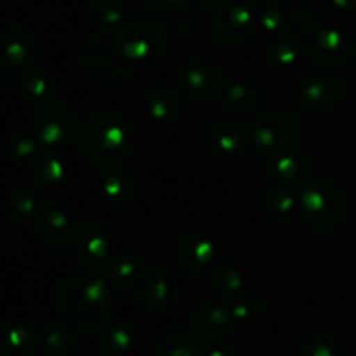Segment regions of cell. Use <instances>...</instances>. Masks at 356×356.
Returning a JSON list of instances; mask_svg holds the SVG:
<instances>
[{
  "instance_id": "1",
  "label": "cell",
  "mask_w": 356,
  "mask_h": 356,
  "mask_svg": "<svg viewBox=\"0 0 356 356\" xmlns=\"http://www.w3.org/2000/svg\"><path fill=\"white\" fill-rule=\"evenodd\" d=\"M61 313L70 325L92 332L106 323L111 309V294L101 278L79 273L66 278L59 291Z\"/></svg>"
},
{
  "instance_id": "2",
  "label": "cell",
  "mask_w": 356,
  "mask_h": 356,
  "mask_svg": "<svg viewBox=\"0 0 356 356\" xmlns=\"http://www.w3.org/2000/svg\"><path fill=\"white\" fill-rule=\"evenodd\" d=\"M125 127L111 117H97L80 129L76 145L82 155L97 163H111L125 152Z\"/></svg>"
},
{
  "instance_id": "3",
  "label": "cell",
  "mask_w": 356,
  "mask_h": 356,
  "mask_svg": "<svg viewBox=\"0 0 356 356\" xmlns=\"http://www.w3.org/2000/svg\"><path fill=\"white\" fill-rule=\"evenodd\" d=\"M301 118L292 111H273L261 118L252 129V143L259 152L271 153L284 148L298 134Z\"/></svg>"
},
{
  "instance_id": "4",
  "label": "cell",
  "mask_w": 356,
  "mask_h": 356,
  "mask_svg": "<svg viewBox=\"0 0 356 356\" xmlns=\"http://www.w3.org/2000/svg\"><path fill=\"white\" fill-rule=\"evenodd\" d=\"M341 197L336 188L325 181H313L302 190L301 209L306 221L316 226H327L341 214Z\"/></svg>"
},
{
  "instance_id": "5",
  "label": "cell",
  "mask_w": 356,
  "mask_h": 356,
  "mask_svg": "<svg viewBox=\"0 0 356 356\" xmlns=\"http://www.w3.org/2000/svg\"><path fill=\"white\" fill-rule=\"evenodd\" d=\"M162 44V31L152 21H134L122 28L117 35V45L129 58H146L155 54Z\"/></svg>"
},
{
  "instance_id": "6",
  "label": "cell",
  "mask_w": 356,
  "mask_h": 356,
  "mask_svg": "<svg viewBox=\"0 0 356 356\" xmlns=\"http://www.w3.org/2000/svg\"><path fill=\"white\" fill-rule=\"evenodd\" d=\"M37 136L45 146L63 145L70 138L73 129V115L70 108L61 103H51L42 108L37 117Z\"/></svg>"
},
{
  "instance_id": "7",
  "label": "cell",
  "mask_w": 356,
  "mask_h": 356,
  "mask_svg": "<svg viewBox=\"0 0 356 356\" xmlns=\"http://www.w3.org/2000/svg\"><path fill=\"white\" fill-rule=\"evenodd\" d=\"M211 28L219 40L235 44L249 37L252 31V19L245 9L232 7L216 13L211 19Z\"/></svg>"
},
{
  "instance_id": "8",
  "label": "cell",
  "mask_w": 356,
  "mask_h": 356,
  "mask_svg": "<svg viewBox=\"0 0 356 356\" xmlns=\"http://www.w3.org/2000/svg\"><path fill=\"white\" fill-rule=\"evenodd\" d=\"M108 252V238L103 229L92 221L83 222L75 233V254L80 263L96 266L103 263Z\"/></svg>"
},
{
  "instance_id": "9",
  "label": "cell",
  "mask_w": 356,
  "mask_h": 356,
  "mask_svg": "<svg viewBox=\"0 0 356 356\" xmlns=\"http://www.w3.org/2000/svg\"><path fill=\"white\" fill-rule=\"evenodd\" d=\"M181 86L184 92L197 99H209L219 89V76L214 70L204 63H190L184 65L179 73Z\"/></svg>"
},
{
  "instance_id": "10",
  "label": "cell",
  "mask_w": 356,
  "mask_h": 356,
  "mask_svg": "<svg viewBox=\"0 0 356 356\" xmlns=\"http://www.w3.org/2000/svg\"><path fill=\"white\" fill-rule=\"evenodd\" d=\"M348 40L334 30H322L308 45V54L323 65H341L348 58Z\"/></svg>"
},
{
  "instance_id": "11",
  "label": "cell",
  "mask_w": 356,
  "mask_h": 356,
  "mask_svg": "<svg viewBox=\"0 0 356 356\" xmlns=\"http://www.w3.org/2000/svg\"><path fill=\"white\" fill-rule=\"evenodd\" d=\"M337 96L339 86L330 76H309L299 87V101L309 110H325L337 99Z\"/></svg>"
},
{
  "instance_id": "12",
  "label": "cell",
  "mask_w": 356,
  "mask_h": 356,
  "mask_svg": "<svg viewBox=\"0 0 356 356\" xmlns=\"http://www.w3.org/2000/svg\"><path fill=\"white\" fill-rule=\"evenodd\" d=\"M134 346V330L127 322H111L101 332L99 353L103 356H125Z\"/></svg>"
},
{
  "instance_id": "13",
  "label": "cell",
  "mask_w": 356,
  "mask_h": 356,
  "mask_svg": "<svg viewBox=\"0 0 356 356\" xmlns=\"http://www.w3.org/2000/svg\"><path fill=\"white\" fill-rule=\"evenodd\" d=\"M228 325V312L221 305L216 302H207L202 306L195 318V329H197L198 337L205 343H214L225 332Z\"/></svg>"
},
{
  "instance_id": "14",
  "label": "cell",
  "mask_w": 356,
  "mask_h": 356,
  "mask_svg": "<svg viewBox=\"0 0 356 356\" xmlns=\"http://www.w3.org/2000/svg\"><path fill=\"white\" fill-rule=\"evenodd\" d=\"M2 54L10 65L24 66L33 61L37 54V45L33 38L21 30H10L2 37Z\"/></svg>"
},
{
  "instance_id": "15",
  "label": "cell",
  "mask_w": 356,
  "mask_h": 356,
  "mask_svg": "<svg viewBox=\"0 0 356 356\" xmlns=\"http://www.w3.org/2000/svg\"><path fill=\"white\" fill-rule=\"evenodd\" d=\"M212 245L202 235H190L179 249V261L188 271H202L209 266L212 259Z\"/></svg>"
},
{
  "instance_id": "16",
  "label": "cell",
  "mask_w": 356,
  "mask_h": 356,
  "mask_svg": "<svg viewBox=\"0 0 356 356\" xmlns=\"http://www.w3.org/2000/svg\"><path fill=\"white\" fill-rule=\"evenodd\" d=\"M167 294H169L167 282L163 280L159 271H149V273L143 275V278L139 280L138 296L139 301L146 309L160 312V309L165 308Z\"/></svg>"
},
{
  "instance_id": "17",
  "label": "cell",
  "mask_w": 356,
  "mask_h": 356,
  "mask_svg": "<svg viewBox=\"0 0 356 356\" xmlns=\"http://www.w3.org/2000/svg\"><path fill=\"white\" fill-rule=\"evenodd\" d=\"M38 228L44 242L51 247H61L68 240V219L59 209H45L38 221Z\"/></svg>"
},
{
  "instance_id": "18",
  "label": "cell",
  "mask_w": 356,
  "mask_h": 356,
  "mask_svg": "<svg viewBox=\"0 0 356 356\" xmlns=\"http://www.w3.org/2000/svg\"><path fill=\"white\" fill-rule=\"evenodd\" d=\"M37 344V332L28 325L7 327L0 332V348L10 355H24Z\"/></svg>"
},
{
  "instance_id": "19",
  "label": "cell",
  "mask_w": 356,
  "mask_h": 356,
  "mask_svg": "<svg viewBox=\"0 0 356 356\" xmlns=\"http://www.w3.org/2000/svg\"><path fill=\"white\" fill-rule=\"evenodd\" d=\"M209 136L219 148L229 153L242 152L245 146V134L235 125L214 124L209 129Z\"/></svg>"
},
{
  "instance_id": "20",
  "label": "cell",
  "mask_w": 356,
  "mask_h": 356,
  "mask_svg": "<svg viewBox=\"0 0 356 356\" xmlns=\"http://www.w3.org/2000/svg\"><path fill=\"white\" fill-rule=\"evenodd\" d=\"M163 356H200V346L186 332L172 330L162 341Z\"/></svg>"
},
{
  "instance_id": "21",
  "label": "cell",
  "mask_w": 356,
  "mask_h": 356,
  "mask_svg": "<svg viewBox=\"0 0 356 356\" xmlns=\"http://www.w3.org/2000/svg\"><path fill=\"white\" fill-rule=\"evenodd\" d=\"M179 108V97L169 87H162V89L155 90L149 99V113L155 120L167 122Z\"/></svg>"
},
{
  "instance_id": "22",
  "label": "cell",
  "mask_w": 356,
  "mask_h": 356,
  "mask_svg": "<svg viewBox=\"0 0 356 356\" xmlns=\"http://www.w3.org/2000/svg\"><path fill=\"white\" fill-rule=\"evenodd\" d=\"M138 257L132 254H118L113 259L108 261L106 264V275L113 284H124L131 278L136 277L138 271Z\"/></svg>"
},
{
  "instance_id": "23",
  "label": "cell",
  "mask_w": 356,
  "mask_h": 356,
  "mask_svg": "<svg viewBox=\"0 0 356 356\" xmlns=\"http://www.w3.org/2000/svg\"><path fill=\"white\" fill-rule=\"evenodd\" d=\"M226 101H228L229 106L236 111H247L252 110L254 106L259 101V96H257L256 90L249 86H232L226 92Z\"/></svg>"
},
{
  "instance_id": "24",
  "label": "cell",
  "mask_w": 356,
  "mask_h": 356,
  "mask_svg": "<svg viewBox=\"0 0 356 356\" xmlns=\"http://www.w3.org/2000/svg\"><path fill=\"white\" fill-rule=\"evenodd\" d=\"M31 170H33L37 181H40V183H45V184L56 183V181L61 179L63 176L61 162H59L58 159H54V156H49V155L38 156V159L33 162V165H31Z\"/></svg>"
},
{
  "instance_id": "25",
  "label": "cell",
  "mask_w": 356,
  "mask_h": 356,
  "mask_svg": "<svg viewBox=\"0 0 356 356\" xmlns=\"http://www.w3.org/2000/svg\"><path fill=\"white\" fill-rule=\"evenodd\" d=\"M45 344L54 351H63L72 346V330L63 322H51L44 332Z\"/></svg>"
},
{
  "instance_id": "26",
  "label": "cell",
  "mask_w": 356,
  "mask_h": 356,
  "mask_svg": "<svg viewBox=\"0 0 356 356\" xmlns=\"http://www.w3.org/2000/svg\"><path fill=\"white\" fill-rule=\"evenodd\" d=\"M275 58L282 63V65H294L301 56V44L298 42V37H282L280 40L275 44L273 47Z\"/></svg>"
},
{
  "instance_id": "27",
  "label": "cell",
  "mask_w": 356,
  "mask_h": 356,
  "mask_svg": "<svg viewBox=\"0 0 356 356\" xmlns=\"http://www.w3.org/2000/svg\"><path fill=\"white\" fill-rule=\"evenodd\" d=\"M292 195L285 188H270L264 193V207L275 214H284L292 209Z\"/></svg>"
},
{
  "instance_id": "28",
  "label": "cell",
  "mask_w": 356,
  "mask_h": 356,
  "mask_svg": "<svg viewBox=\"0 0 356 356\" xmlns=\"http://www.w3.org/2000/svg\"><path fill=\"white\" fill-rule=\"evenodd\" d=\"M278 172L287 181H299L305 174V162L298 155H285L278 160Z\"/></svg>"
},
{
  "instance_id": "29",
  "label": "cell",
  "mask_w": 356,
  "mask_h": 356,
  "mask_svg": "<svg viewBox=\"0 0 356 356\" xmlns=\"http://www.w3.org/2000/svg\"><path fill=\"white\" fill-rule=\"evenodd\" d=\"M298 356H334V348L323 339H309L302 344Z\"/></svg>"
},
{
  "instance_id": "30",
  "label": "cell",
  "mask_w": 356,
  "mask_h": 356,
  "mask_svg": "<svg viewBox=\"0 0 356 356\" xmlns=\"http://www.w3.org/2000/svg\"><path fill=\"white\" fill-rule=\"evenodd\" d=\"M240 273L238 271L232 270L229 273H225V271H219L218 275V285L219 291L225 292V294H235V292L240 291Z\"/></svg>"
},
{
  "instance_id": "31",
  "label": "cell",
  "mask_w": 356,
  "mask_h": 356,
  "mask_svg": "<svg viewBox=\"0 0 356 356\" xmlns=\"http://www.w3.org/2000/svg\"><path fill=\"white\" fill-rule=\"evenodd\" d=\"M10 207L19 214H31L35 209V200L26 193V191H14L10 195Z\"/></svg>"
},
{
  "instance_id": "32",
  "label": "cell",
  "mask_w": 356,
  "mask_h": 356,
  "mask_svg": "<svg viewBox=\"0 0 356 356\" xmlns=\"http://www.w3.org/2000/svg\"><path fill=\"white\" fill-rule=\"evenodd\" d=\"M24 92L28 96H33V97H40L44 96L45 90H47V80L40 75H30V76H24Z\"/></svg>"
},
{
  "instance_id": "33",
  "label": "cell",
  "mask_w": 356,
  "mask_h": 356,
  "mask_svg": "<svg viewBox=\"0 0 356 356\" xmlns=\"http://www.w3.org/2000/svg\"><path fill=\"white\" fill-rule=\"evenodd\" d=\"M104 179V191L108 197H115V195H124L125 193V176L124 174H106Z\"/></svg>"
},
{
  "instance_id": "34",
  "label": "cell",
  "mask_w": 356,
  "mask_h": 356,
  "mask_svg": "<svg viewBox=\"0 0 356 356\" xmlns=\"http://www.w3.org/2000/svg\"><path fill=\"white\" fill-rule=\"evenodd\" d=\"M35 145H33V139L30 136H24L19 134L14 138V145H13V152L19 156H26L33 152Z\"/></svg>"
},
{
  "instance_id": "35",
  "label": "cell",
  "mask_w": 356,
  "mask_h": 356,
  "mask_svg": "<svg viewBox=\"0 0 356 356\" xmlns=\"http://www.w3.org/2000/svg\"><path fill=\"white\" fill-rule=\"evenodd\" d=\"M252 306H256L252 301L240 302V305H236L235 308H233V316H236L238 320L252 318V316L257 313V309H254L252 312Z\"/></svg>"
},
{
  "instance_id": "36",
  "label": "cell",
  "mask_w": 356,
  "mask_h": 356,
  "mask_svg": "<svg viewBox=\"0 0 356 356\" xmlns=\"http://www.w3.org/2000/svg\"><path fill=\"white\" fill-rule=\"evenodd\" d=\"M149 7L160 10V13H165V10L176 9L181 3V0H146Z\"/></svg>"
},
{
  "instance_id": "37",
  "label": "cell",
  "mask_w": 356,
  "mask_h": 356,
  "mask_svg": "<svg viewBox=\"0 0 356 356\" xmlns=\"http://www.w3.org/2000/svg\"><path fill=\"white\" fill-rule=\"evenodd\" d=\"M205 356H229L228 353H225L222 350H212L211 353H207Z\"/></svg>"
}]
</instances>
